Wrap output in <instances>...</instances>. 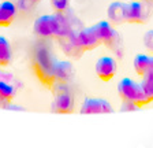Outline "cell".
<instances>
[{
    "label": "cell",
    "mask_w": 153,
    "mask_h": 148,
    "mask_svg": "<svg viewBox=\"0 0 153 148\" xmlns=\"http://www.w3.org/2000/svg\"><path fill=\"white\" fill-rule=\"evenodd\" d=\"M118 92H119V96L123 100L131 102V103L137 104L138 107L146 106V104L150 103L149 99L145 95V92H143V88L141 85V82H137V81L131 80L128 77L122 78L119 81Z\"/></svg>",
    "instance_id": "cell-1"
},
{
    "label": "cell",
    "mask_w": 153,
    "mask_h": 148,
    "mask_svg": "<svg viewBox=\"0 0 153 148\" xmlns=\"http://www.w3.org/2000/svg\"><path fill=\"white\" fill-rule=\"evenodd\" d=\"M152 13L150 1L146 0H134L126 3L124 18L128 23H146Z\"/></svg>",
    "instance_id": "cell-2"
},
{
    "label": "cell",
    "mask_w": 153,
    "mask_h": 148,
    "mask_svg": "<svg viewBox=\"0 0 153 148\" xmlns=\"http://www.w3.org/2000/svg\"><path fill=\"white\" fill-rule=\"evenodd\" d=\"M93 28H94L96 34H97L101 44H105L107 47L114 48L115 45H116V43L119 41L118 32H116V29H115L114 25L109 21H100Z\"/></svg>",
    "instance_id": "cell-3"
},
{
    "label": "cell",
    "mask_w": 153,
    "mask_h": 148,
    "mask_svg": "<svg viewBox=\"0 0 153 148\" xmlns=\"http://www.w3.org/2000/svg\"><path fill=\"white\" fill-rule=\"evenodd\" d=\"M33 30L38 37L48 39V37H55L56 34V18L53 15H41L34 21Z\"/></svg>",
    "instance_id": "cell-4"
},
{
    "label": "cell",
    "mask_w": 153,
    "mask_h": 148,
    "mask_svg": "<svg viewBox=\"0 0 153 148\" xmlns=\"http://www.w3.org/2000/svg\"><path fill=\"white\" fill-rule=\"evenodd\" d=\"M118 70V64L112 56H101L94 64V71L101 81H111Z\"/></svg>",
    "instance_id": "cell-5"
},
{
    "label": "cell",
    "mask_w": 153,
    "mask_h": 148,
    "mask_svg": "<svg viewBox=\"0 0 153 148\" xmlns=\"http://www.w3.org/2000/svg\"><path fill=\"white\" fill-rule=\"evenodd\" d=\"M112 111L111 103L101 97H88L81 106V114H108Z\"/></svg>",
    "instance_id": "cell-6"
},
{
    "label": "cell",
    "mask_w": 153,
    "mask_h": 148,
    "mask_svg": "<svg viewBox=\"0 0 153 148\" xmlns=\"http://www.w3.org/2000/svg\"><path fill=\"white\" fill-rule=\"evenodd\" d=\"M75 44L79 49H83V51H93V49L97 48L101 43H100L99 37L96 34L94 28L90 26V28L82 29L78 34H76Z\"/></svg>",
    "instance_id": "cell-7"
},
{
    "label": "cell",
    "mask_w": 153,
    "mask_h": 148,
    "mask_svg": "<svg viewBox=\"0 0 153 148\" xmlns=\"http://www.w3.org/2000/svg\"><path fill=\"white\" fill-rule=\"evenodd\" d=\"M124 10H126V3H123V1H112L108 6V8H107L108 21L114 26H118V25H120V23L126 22Z\"/></svg>",
    "instance_id": "cell-8"
},
{
    "label": "cell",
    "mask_w": 153,
    "mask_h": 148,
    "mask_svg": "<svg viewBox=\"0 0 153 148\" xmlns=\"http://www.w3.org/2000/svg\"><path fill=\"white\" fill-rule=\"evenodd\" d=\"M16 16V6L13 1L0 3V28H7L14 22Z\"/></svg>",
    "instance_id": "cell-9"
},
{
    "label": "cell",
    "mask_w": 153,
    "mask_h": 148,
    "mask_svg": "<svg viewBox=\"0 0 153 148\" xmlns=\"http://www.w3.org/2000/svg\"><path fill=\"white\" fill-rule=\"evenodd\" d=\"M133 66L135 73L140 77H142L153 70V56H149L146 54H138L133 61Z\"/></svg>",
    "instance_id": "cell-10"
},
{
    "label": "cell",
    "mask_w": 153,
    "mask_h": 148,
    "mask_svg": "<svg viewBox=\"0 0 153 148\" xmlns=\"http://www.w3.org/2000/svg\"><path fill=\"white\" fill-rule=\"evenodd\" d=\"M13 59V49L8 40L3 36H0V67L10 64Z\"/></svg>",
    "instance_id": "cell-11"
},
{
    "label": "cell",
    "mask_w": 153,
    "mask_h": 148,
    "mask_svg": "<svg viewBox=\"0 0 153 148\" xmlns=\"http://www.w3.org/2000/svg\"><path fill=\"white\" fill-rule=\"evenodd\" d=\"M56 18V34L55 37H64L70 32V23L63 13H55Z\"/></svg>",
    "instance_id": "cell-12"
},
{
    "label": "cell",
    "mask_w": 153,
    "mask_h": 148,
    "mask_svg": "<svg viewBox=\"0 0 153 148\" xmlns=\"http://www.w3.org/2000/svg\"><path fill=\"white\" fill-rule=\"evenodd\" d=\"M55 110L59 113H70L73 110V97L68 93H63L55 102Z\"/></svg>",
    "instance_id": "cell-13"
},
{
    "label": "cell",
    "mask_w": 153,
    "mask_h": 148,
    "mask_svg": "<svg viewBox=\"0 0 153 148\" xmlns=\"http://www.w3.org/2000/svg\"><path fill=\"white\" fill-rule=\"evenodd\" d=\"M15 97V88L8 81L0 77V99L4 102H11Z\"/></svg>",
    "instance_id": "cell-14"
},
{
    "label": "cell",
    "mask_w": 153,
    "mask_h": 148,
    "mask_svg": "<svg viewBox=\"0 0 153 148\" xmlns=\"http://www.w3.org/2000/svg\"><path fill=\"white\" fill-rule=\"evenodd\" d=\"M141 85H142L143 92L149 99V102H153V70L146 73L145 75H142Z\"/></svg>",
    "instance_id": "cell-15"
},
{
    "label": "cell",
    "mask_w": 153,
    "mask_h": 148,
    "mask_svg": "<svg viewBox=\"0 0 153 148\" xmlns=\"http://www.w3.org/2000/svg\"><path fill=\"white\" fill-rule=\"evenodd\" d=\"M55 13H64L70 6V0H49Z\"/></svg>",
    "instance_id": "cell-16"
},
{
    "label": "cell",
    "mask_w": 153,
    "mask_h": 148,
    "mask_svg": "<svg viewBox=\"0 0 153 148\" xmlns=\"http://www.w3.org/2000/svg\"><path fill=\"white\" fill-rule=\"evenodd\" d=\"M143 45H145V48L148 51L153 52V29L145 33V36H143Z\"/></svg>",
    "instance_id": "cell-17"
},
{
    "label": "cell",
    "mask_w": 153,
    "mask_h": 148,
    "mask_svg": "<svg viewBox=\"0 0 153 148\" xmlns=\"http://www.w3.org/2000/svg\"><path fill=\"white\" fill-rule=\"evenodd\" d=\"M138 106L137 104L131 103V102H127V100H123V106H122V110H128V111H131V110H137Z\"/></svg>",
    "instance_id": "cell-18"
},
{
    "label": "cell",
    "mask_w": 153,
    "mask_h": 148,
    "mask_svg": "<svg viewBox=\"0 0 153 148\" xmlns=\"http://www.w3.org/2000/svg\"><path fill=\"white\" fill-rule=\"evenodd\" d=\"M30 1H32V3L34 4V3H38V1H40V0H30Z\"/></svg>",
    "instance_id": "cell-19"
},
{
    "label": "cell",
    "mask_w": 153,
    "mask_h": 148,
    "mask_svg": "<svg viewBox=\"0 0 153 148\" xmlns=\"http://www.w3.org/2000/svg\"><path fill=\"white\" fill-rule=\"evenodd\" d=\"M146 1H150V3H153V0H146Z\"/></svg>",
    "instance_id": "cell-20"
}]
</instances>
